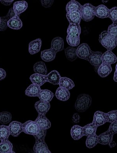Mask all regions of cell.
<instances>
[{
	"mask_svg": "<svg viewBox=\"0 0 117 153\" xmlns=\"http://www.w3.org/2000/svg\"><path fill=\"white\" fill-rule=\"evenodd\" d=\"M92 102V98L89 95L81 94L77 97L75 104V108L79 112H84L91 106Z\"/></svg>",
	"mask_w": 117,
	"mask_h": 153,
	"instance_id": "obj_1",
	"label": "cell"
},
{
	"mask_svg": "<svg viewBox=\"0 0 117 153\" xmlns=\"http://www.w3.org/2000/svg\"><path fill=\"white\" fill-rule=\"evenodd\" d=\"M99 41L107 51H112L117 46V39L109 35L107 31H104L101 33Z\"/></svg>",
	"mask_w": 117,
	"mask_h": 153,
	"instance_id": "obj_2",
	"label": "cell"
},
{
	"mask_svg": "<svg viewBox=\"0 0 117 153\" xmlns=\"http://www.w3.org/2000/svg\"><path fill=\"white\" fill-rule=\"evenodd\" d=\"M95 7L90 3H86L82 6L80 10L82 19L85 22L92 20L95 16Z\"/></svg>",
	"mask_w": 117,
	"mask_h": 153,
	"instance_id": "obj_3",
	"label": "cell"
},
{
	"mask_svg": "<svg viewBox=\"0 0 117 153\" xmlns=\"http://www.w3.org/2000/svg\"><path fill=\"white\" fill-rule=\"evenodd\" d=\"M23 132L26 134L34 136L38 134L39 128L35 121L28 120L23 123Z\"/></svg>",
	"mask_w": 117,
	"mask_h": 153,
	"instance_id": "obj_4",
	"label": "cell"
},
{
	"mask_svg": "<svg viewBox=\"0 0 117 153\" xmlns=\"http://www.w3.org/2000/svg\"><path fill=\"white\" fill-rule=\"evenodd\" d=\"M102 53L101 51H91L86 60L95 67L99 66L102 63L101 56Z\"/></svg>",
	"mask_w": 117,
	"mask_h": 153,
	"instance_id": "obj_5",
	"label": "cell"
},
{
	"mask_svg": "<svg viewBox=\"0 0 117 153\" xmlns=\"http://www.w3.org/2000/svg\"><path fill=\"white\" fill-rule=\"evenodd\" d=\"M91 51L90 48L87 44H82L76 48L77 56L80 59L86 60Z\"/></svg>",
	"mask_w": 117,
	"mask_h": 153,
	"instance_id": "obj_6",
	"label": "cell"
},
{
	"mask_svg": "<svg viewBox=\"0 0 117 153\" xmlns=\"http://www.w3.org/2000/svg\"><path fill=\"white\" fill-rule=\"evenodd\" d=\"M22 124L23 123L16 121L10 123L8 126L10 135L15 137L19 136L23 132Z\"/></svg>",
	"mask_w": 117,
	"mask_h": 153,
	"instance_id": "obj_7",
	"label": "cell"
},
{
	"mask_svg": "<svg viewBox=\"0 0 117 153\" xmlns=\"http://www.w3.org/2000/svg\"><path fill=\"white\" fill-rule=\"evenodd\" d=\"M107 121L106 113L98 111L95 113L92 123L98 127H99L107 123Z\"/></svg>",
	"mask_w": 117,
	"mask_h": 153,
	"instance_id": "obj_8",
	"label": "cell"
},
{
	"mask_svg": "<svg viewBox=\"0 0 117 153\" xmlns=\"http://www.w3.org/2000/svg\"><path fill=\"white\" fill-rule=\"evenodd\" d=\"M34 107L38 114L45 115L51 108V105L50 102L39 100L35 104Z\"/></svg>",
	"mask_w": 117,
	"mask_h": 153,
	"instance_id": "obj_9",
	"label": "cell"
},
{
	"mask_svg": "<svg viewBox=\"0 0 117 153\" xmlns=\"http://www.w3.org/2000/svg\"><path fill=\"white\" fill-rule=\"evenodd\" d=\"M33 150L34 152L36 153H51L45 140H36Z\"/></svg>",
	"mask_w": 117,
	"mask_h": 153,
	"instance_id": "obj_10",
	"label": "cell"
},
{
	"mask_svg": "<svg viewBox=\"0 0 117 153\" xmlns=\"http://www.w3.org/2000/svg\"><path fill=\"white\" fill-rule=\"evenodd\" d=\"M38 124L39 128L48 129L51 128V123L45 115L38 114V116L34 121Z\"/></svg>",
	"mask_w": 117,
	"mask_h": 153,
	"instance_id": "obj_11",
	"label": "cell"
},
{
	"mask_svg": "<svg viewBox=\"0 0 117 153\" xmlns=\"http://www.w3.org/2000/svg\"><path fill=\"white\" fill-rule=\"evenodd\" d=\"M66 16L69 24H80L82 19L80 11L67 13Z\"/></svg>",
	"mask_w": 117,
	"mask_h": 153,
	"instance_id": "obj_12",
	"label": "cell"
},
{
	"mask_svg": "<svg viewBox=\"0 0 117 153\" xmlns=\"http://www.w3.org/2000/svg\"><path fill=\"white\" fill-rule=\"evenodd\" d=\"M51 49L56 53L60 52L64 49V42L62 38L57 37L52 39L51 42Z\"/></svg>",
	"mask_w": 117,
	"mask_h": 153,
	"instance_id": "obj_13",
	"label": "cell"
},
{
	"mask_svg": "<svg viewBox=\"0 0 117 153\" xmlns=\"http://www.w3.org/2000/svg\"><path fill=\"white\" fill-rule=\"evenodd\" d=\"M101 59L102 63L111 65L117 62V58L112 51H107L102 54Z\"/></svg>",
	"mask_w": 117,
	"mask_h": 153,
	"instance_id": "obj_14",
	"label": "cell"
},
{
	"mask_svg": "<svg viewBox=\"0 0 117 153\" xmlns=\"http://www.w3.org/2000/svg\"><path fill=\"white\" fill-rule=\"evenodd\" d=\"M42 39H37L32 41L29 45V52L31 55H33L38 53L40 51L42 47Z\"/></svg>",
	"mask_w": 117,
	"mask_h": 153,
	"instance_id": "obj_15",
	"label": "cell"
},
{
	"mask_svg": "<svg viewBox=\"0 0 117 153\" xmlns=\"http://www.w3.org/2000/svg\"><path fill=\"white\" fill-rule=\"evenodd\" d=\"M55 96L60 101H66L70 98V93L69 90L66 88L59 87L56 90Z\"/></svg>",
	"mask_w": 117,
	"mask_h": 153,
	"instance_id": "obj_16",
	"label": "cell"
},
{
	"mask_svg": "<svg viewBox=\"0 0 117 153\" xmlns=\"http://www.w3.org/2000/svg\"><path fill=\"white\" fill-rule=\"evenodd\" d=\"M28 4L25 1H16L14 2L13 9L16 16H19L28 8Z\"/></svg>",
	"mask_w": 117,
	"mask_h": 153,
	"instance_id": "obj_17",
	"label": "cell"
},
{
	"mask_svg": "<svg viewBox=\"0 0 117 153\" xmlns=\"http://www.w3.org/2000/svg\"><path fill=\"white\" fill-rule=\"evenodd\" d=\"M7 25L11 29L18 30L21 29L23 26V23L19 16L15 15L8 20Z\"/></svg>",
	"mask_w": 117,
	"mask_h": 153,
	"instance_id": "obj_18",
	"label": "cell"
},
{
	"mask_svg": "<svg viewBox=\"0 0 117 153\" xmlns=\"http://www.w3.org/2000/svg\"><path fill=\"white\" fill-rule=\"evenodd\" d=\"M109 9L103 4L99 5L95 8V16L100 19L108 18Z\"/></svg>",
	"mask_w": 117,
	"mask_h": 153,
	"instance_id": "obj_19",
	"label": "cell"
},
{
	"mask_svg": "<svg viewBox=\"0 0 117 153\" xmlns=\"http://www.w3.org/2000/svg\"><path fill=\"white\" fill-rule=\"evenodd\" d=\"M61 77L60 73L56 70L52 71L46 76L47 82H49L54 85L59 84Z\"/></svg>",
	"mask_w": 117,
	"mask_h": 153,
	"instance_id": "obj_20",
	"label": "cell"
},
{
	"mask_svg": "<svg viewBox=\"0 0 117 153\" xmlns=\"http://www.w3.org/2000/svg\"><path fill=\"white\" fill-rule=\"evenodd\" d=\"M112 70L111 65L102 63L98 67L97 73L101 78H105L110 74Z\"/></svg>",
	"mask_w": 117,
	"mask_h": 153,
	"instance_id": "obj_21",
	"label": "cell"
},
{
	"mask_svg": "<svg viewBox=\"0 0 117 153\" xmlns=\"http://www.w3.org/2000/svg\"><path fill=\"white\" fill-rule=\"evenodd\" d=\"M71 135L75 140L80 139L84 136L83 127L78 125L73 126L71 130Z\"/></svg>",
	"mask_w": 117,
	"mask_h": 153,
	"instance_id": "obj_22",
	"label": "cell"
},
{
	"mask_svg": "<svg viewBox=\"0 0 117 153\" xmlns=\"http://www.w3.org/2000/svg\"><path fill=\"white\" fill-rule=\"evenodd\" d=\"M56 55L55 51L51 48L41 51V57L44 61L49 62L54 60Z\"/></svg>",
	"mask_w": 117,
	"mask_h": 153,
	"instance_id": "obj_23",
	"label": "cell"
},
{
	"mask_svg": "<svg viewBox=\"0 0 117 153\" xmlns=\"http://www.w3.org/2000/svg\"><path fill=\"white\" fill-rule=\"evenodd\" d=\"M41 90L39 86L32 83L25 90V94L29 97H38Z\"/></svg>",
	"mask_w": 117,
	"mask_h": 153,
	"instance_id": "obj_24",
	"label": "cell"
},
{
	"mask_svg": "<svg viewBox=\"0 0 117 153\" xmlns=\"http://www.w3.org/2000/svg\"><path fill=\"white\" fill-rule=\"evenodd\" d=\"M13 8H11L9 10L6 16L1 18V22L0 25V31H4L7 27V22L10 19L15 16Z\"/></svg>",
	"mask_w": 117,
	"mask_h": 153,
	"instance_id": "obj_25",
	"label": "cell"
},
{
	"mask_svg": "<svg viewBox=\"0 0 117 153\" xmlns=\"http://www.w3.org/2000/svg\"><path fill=\"white\" fill-rule=\"evenodd\" d=\"M30 79L33 84L37 85L40 87L43 85L46 82H47L46 76L35 73L32 74L30 77Z\"/></svg>",
	"mask_w": 117,
	"mask_h": 153,
	"instance_id": "obj_26",
	"label": "cell"
},
{
	"mask_svg": "<svg viewBox=\"0 0 117 153\" xmlns=\"http://www.w3.org/2000/svg\"><path fill=\"white\" fill-rule=\"evenodd\" d=\"M113 136L108 131L101 134L98 136V143L102 145H109L113 141Z\"/></svg>",
	"mask_w": 117,
	"mask_h": 153,
	"instance_id": "obj_27",
	"label": "cell"
},
{
	"mask_svg": "<svg viewBox=\"0 0 117 153\" xmlns=\"http://www.w3.org/2000/svg\"><path fill=\"white\" fill-rule=\"evenodd\" d=\"M54 94L50 90L41 89L38 97L41 101L50 102L52 101Z\"/></svg>",
	"mask_w": 117,
	"mask_h": 153,
	"instance_id": "obj_28",
	"label": "cell"
},
{
	"mask_svg": "<svg viewBox=\"0 0 117 153\" xmlns=\"http://www.w3.org/2000/svg\"><path fill=\"white\" fill-rule=\"evenodd\" d=\"M33 69L35 73L46 76L47 74V66L45 63L42 61H39L36 63L33 67Z\"/></svg>",
	"mask_w": 117,
	"mask_h": 153,
	"instance_id": "obj_29",
	"label": "cell"
},
{
	"mask_svg": "<svg viewBox=\"0 0 117 153\" xmlns=\"http://www.w3.org/2000/svg\"><path fill=\"white\" fill-rule=\"evenodd\" d=\"M13 145L9 140L1 141L0 143V153H15L13 151Z\"/></svg>",
	"mask_w": 117,
	"mask_h": 153,
	"instance_id": "obj_30",
	"label": "cell"
},
{
	"mask_svg": "<svg viewBox=\"0 0 117 153\" xmlns=\"http://www.w3.org/2000/svg\"><path fill=\"white\" fill-rule=\"evenodd\" d=\"M82 5L78 1L72 0L67 4L66 10L67 13L73 11H80L81 10Z\"/></svg>",
	"mask_w": 117,
	"mask_h": 153,
	"instance_id": "obj_31",
	"label": "cell"
},
{
	"mask_svg": "<svg viewBox=\"0 0 117 153\" xmlns=\"http://www.w3.org/2000/svg\"><path fill=\"white\" fill-rule=\"evenodd\" d=\"M81 33V29L79 24H69L67 30L68 35L77 36H80Z\"/></svg>",
	"mask_w": 117,
	"mask_h": 153,
	"instance_id": "obj_32",
	"label": "cell"
},
{
	"mask_svg": "<svg viewBox=\"0 0 117 153\" xmlns=\"http://www.w3.org/2000/svg\"><path fill=\"white\" fill-rule=\"evenodd\" d=\"M59 85L60 87L65 88L69 91L75 86L74 82L71 79L66 77H61Z\"/></svg>",
	"mask_w": 117,
	"mask_h": 153,
	"instance_id": "obj_33",
	"label": "cell"
},
{
	"mask_svg": "<svg viewBox=\"0 0 117 153\" xmlns=\"http://www.w3.org/2000/svg\"><path fill=\"white\" fill-rule=\"evenodd\" d=\"M94 123H89L83 127L84 136H88L96 134L98 128Z\"/></svg>",
	"mask_w": 117,
	"mask_h": 153,
	"instance_id": "obj_34",
	"label": "cell"
},
{
	"mask_svg": "<svg viewBox=\"0 0 117 153\" xmlns=\"http://www.w3.org/2000/svg\"><path fill=\"white\" fill-rule=\"evenodd\" d=\"M65 54L67 59L71 62L74 61L78 58L76 48L71 47L66 48L65 49Z\"/></svg>",
	"mask_w": 117,
	"mask_h": 153,
	"instance_id": "obj_35",
	"label": "cell"
},
{
	"mask_svg": "<svg viewBox=\"0 0 117 153\" xmlns=\"http://www.w3.org/2000/svg\"><path fill=\"white\" fill-rule=\"evenodd\" d=\"M98 143V137L96 134L87 136L86 140V146L89 149H92Z\"/></svg>",
	"mask_w": 117,
	"mask_h": 153,
	"instance_id": "obj_36",
	"label": "cell"
},
{
	"mask_svg": "<svg viewBox=\"0 0 117 153\" xmlns=\"http://www.w3.org/2000/svg\"><path fill=\"white\" fill-rule=\"evenodd\" d=\"M10 135L8 126L4 125L0 126V140L3 141L8 140Z\"/></svg>",
	"mask_w": 117,
	"mask_h": 153,
	"instance_id": "obj_37",
	"label": "cell"
},
{
	"mask_svg": "<svg viewBox=\"0 0 117 153\" xmlns=\"http://www.w3.org/2000/svg\"><path fill=\"white\" fill-rule=\"evenodd\" d=\"M66 41L70 47H77L80 43V38L79 36H67Z\"/></svg>",
	"mask_w": 117,
	"mask_h": 153,
	"instance_id": "obj_38",
	"label": "cell"
},
{
	"mask_svg": "<svg viewBox=\"0 0 117 153\" xmlns=\"http://www.w3.org/2000/svg\"><path fill=\"white\" fill-rule=\"evenodd\" d=\"M12 115L10 112L3 111L0 113V123L7 124L11 121Z\"/></svg>",
	"mask_w": 117,
	"mask_h": 153,
	"instance_id": "obj_39",
	"label": "cell"
},
{
	"mask_svg": "<svg viewBox=\"0 0 117 153\" xmlns=\"http://www.w3.org/2000/svg\"><path fill=\"white\" fill-rule=\"evenodd\" d=\"M117 23H113V24L109 26L108 29L107 31L108 33L110 36L114 37L117 39Z\"/></svg>",
	"mask_w": 117,
	"mask_h": 153,
	"instance_id": "obj_40",
	"label": "cell"
},
{
	"mask_svg": "<svg viewBox=\"0 0 117 153\" xmlns=\"http://www.w3.org/2000/svg\"><path fill=\"white\" fill-rule=\"evenodd\" d=\"M108 121L107 122L112 123L117 121V110H113L107 113Z\"/></svg>",
	"mask_w": 117,
	"mask_h": 153,
	"instance_id": "obj_41",
	"label": "cell"
},
{
	"mask_svg": "<svg viewBox=\"0 0 117 153\" xmlns=\"http://www.w3.org/2000/svg\"><path fill=\"white\" fill-rule=\"evenodd\" d=\"M108 18L113 22V23L117 22V7H115L109 10Z\"/></svg>",
	"mask_w": 117,
	"mask_h": 153,
	"instance_id": "obj_42",
	"label": "cell"
},
{
	"mask_svg": "<svg viewBox=\"0 0 117 153\" xmlns=\"http://www.w3.org/2000/svg\"><path fill=\"white\" fill-rule=\"evenodd\" d=\"M47 130L44 128H39V131L38 134L33 136L36 140H45L47 134Z\"/></svg>",
	"mask_w": 117,
	"mask_h": 153,
	"instance_id": "obj_43",
	"label": "cell"
},
{
	"mask_svg": "<svg viewBox=\"0 0 117 153\" xmlns=\"http://www.w3.org/2000/svg\"><path fill=\"white\" fill-rule=\"evenodd\" d=\"M108 131L113 136H114V135L116 134H117V121H116L115 122L111 123Z\"/></svg>",
	"mask_w": 117,
	"mask_h": 153,
	"instance_id": "obj_44",
	"label": "cell"
},
{
	"mask_svg": "<svg viewBox=\"0 0 117 153\" xmlns=\"http://www.w3.org/2000/svg\"><path fill=\"white\" fill-rule=\"evenodd\" d=\"M41 4L42 6L45 8H49L53 4L54 0H41Z\"/></svg>",
	"mask_w": 117,
	"mask_h": 153,
	"instance_id": "obj_45",
	"label": "cell"
},
{
	"mask_svg": "<svg viewBox=\"0 0 117 153\" xmlns=\"http://www.w3.org/2000/svg\"><path fill=\"white\" fill-rule=\"evenodd\" d=\"M80 119V117L78 113L74 114L72 118L73 122L75 123H79Z\"/></svg>",
	"mask_w": 117,
	"mask_h": 153,
	"instance_id": "obj_46",
	"label": "cell"
},
{
	"mask_svg": "<svg viewBox=\"0 0 117 153\" xmlns=\"http://www.w3.org/2000/svg\"><path fill=\"white\" fill-rule=\"evenodd\" d=\"M6 76V71L2 68H0V81L3 80Z\"/></svg>",
	"mask_w": 117,
	"mask_h": 153,
	"instance_id": "obj_47",
	"label": "cell"
},
{
	"mask_svg": "<svg viewBox=\"0 0 117 153\" xmlns=\"http://www.w3.org/2000/svg\"><path fill=\"white\" fill-rule=\"evenodd\" d=\"M14 0H2L1 3L5 6H10L13 3Z\"/></svg>",
	"mask_w": 117,
	"mask_h": 153,
	"instance_id": "obj_48",
	"label": "cell"
},
{
	"mask_svg": "<svg viewBox=\"0 0 117 153\" xmlns=\"http://www.w3.org/2000/svg\"><path fill=\"white\" fill-rule=\"evenodd\" d=\"M109 146H110V148L114 147V146H116V143L114 141H112V142H110V143H109Z\"/></svg>",
	"mask_w": 117,
	"mask_h": 153,
	"instance_id": "obj_49",
	"label": "cell"
},
{
	"mask_svg": "<svg viewBox=\"0 0 117 153\" xmlns=\"http://www.w3.org/2000/svg\"><path fill=\"white\" fill-rule=\"evenodd\" d=\"M116 70L115 73H114V81H115V82H117V65H116Z\"/></svg>",
	"mask_w": 117,
	"mask_h": 153,
	"instance_id": "obj_50",
	"label": "cell"
},
{
	"mask_svg": "<svg viewBox=\"0 0 117 153\" xmlns=\"http://www.w3.org/2000/svg\"><path fill=\"white\" fill-rule=\"evenodd\" d=\"M1 18L0 17V25H1Z\"/></svg>",
	"mask_w": 117,
	"mask_h": 153,
	"instance_id": "obj_51",
	"label": "cell"
},
{
	"mask_svg": "<svg viewBox=\"0 0 117 153\" xmlns=\"http://www.w3.org/2000/svg\"><path fill=\"white\" fill-rule=\"evenodd\" d=\"M0 2H1V0H0Z\"/></svg>",
	"mask_w": 117,
	"mask_h": 153,
	"instance_id": "obj_52",
	"label": "cell"
}]
</instances>
